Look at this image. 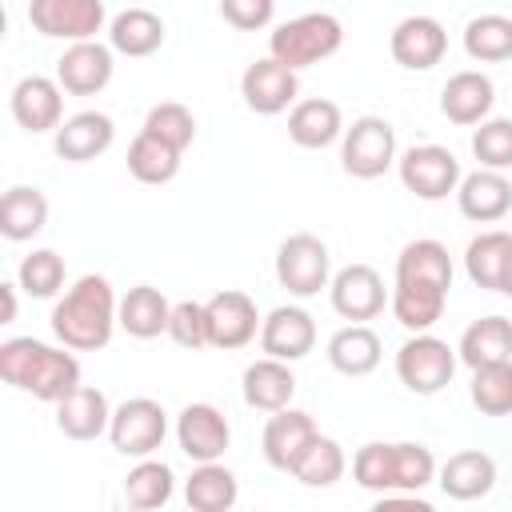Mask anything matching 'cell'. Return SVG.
<instances>
[{
  "label": "cell",
  "mask_w": 512,
  "mask_h": 512,
  "mask_svg": "<svg viewBox=\"0 0 512 512\" xmlns=\"http://www.w3.org/2000/svg\"><path fill=\"white\" fill-rule=\"evenodd\" d=\"M472 152L488 172L512 168V120H484L472 132Z\"/></svg>",
  "instance_id": "cell-43"
},
{
  "label": "cell",
  "mask_w": 512,
  "mask_h": 512,
  "mask_svg": "<svg viewBox=\"0 0 512 512\" xmlns=\"http://www.w3.org/2000/svg\"><path fill=\"white\" fill-rule=\"evenodd\" d=\"M460 360L476 372V368H488V364H504L512 360V320L504 316H484L476 324L464 328L460 336Z\"/></svg>",
  "instance_id": "cell-27"
},
{
  "label": "cell",
  "mask_w": 512,
  "mask_h": 512,
  "mask_svg": "<svg viewBox=\"0 0 512 512\" xmlns=\"http://www.w3.org/2000/svg\"><path fill=\"white\" fill-rule=\"evenodd\" d=\"M168 432V420H164V408L148 396H136V400H124L116 412H112V424H108V436H112V448L124 452V456H140L148 460L160 440Z\"/></svg>",
  "instance_id": "cell-6"
},
{
  "label": "cell",
  "mask_w": 512,
  "mask_h": 512,
  "mask_svg": "<svg viewBox=\"0 0 512 512\" xmlns=\"http://www.w3.org/2000/svg\"><path fill=\"white\" fill-rule=\"evenodd\" d=\"M372 512H436V508L420 496H384L372 504Z\"/></svg>",
  "instance_id": "cell-46"
},
{
  "label": "cell",
  "mask_w": 512,
  "mask_h": 512,
  "mask_svg": "<svg viewBox=\"0 0 512 512\" xmlns=\"http://www.w3.org/2000/svg\"><path fill=\"white\" fill-rule=\"evenodd\" d=\"M44 224H48V200H44L40 188L16 184V188L4 192V200H0V232L8 240H32Z\"/></svg>",
  "instance_id": "cell-29"
},
{
  "label": "cell",
  "mask_w": 512,
  "mask_h": 512,
  "mask_svg": "<svg viewBox=\"0 0 512 512\" xmlns=\"http://www.w3.org/2000/svg\"><path fill=\"white\" fill-rule=\"evenodd\" d=\"M444 48H448V36L432 16H408L392 32V56L404 68H420L424 72V68L440 64Z\"/></svg>",
  "instance_id": "cell-18"
},
{
  "label": "cell",
  "mask_w": 512,
  "mask_h": 512,
  "mask_svg": "<svg viewBox=\"0 0 512 512\" xmlns=\"http://www.w3.org/2000/svg\"><path fill=\"white\" fill-rule=\"evenodd\" d=\"M128 172L140 180V184H168L176 172H180V152L168 148L164 140L140 132L128 148Z\"/></svg>",
  "instance_id": "cell-35"
},
{
  "label": "cell",
  "mask_w": 512,
  "mask_h": 512,
  "mask_svg": "<svg viewBox=\"0 0 512 512\" xmlns=\"http://www.w3.org/2000/svg\"><path fill=\"white\" fill-rule=\"evenodd\" d=\"M108 424H112V412H108V400L100 388L80 384L76 392H68L56 404V428L68 440H96L100 432H108Z\"/></svg>",
  "instance_id": "cell-19"
},
{
  "label": "cell",
  "mask_w": 512,
  "mask_h": 512,
  "mask_svg": "<svg viewBox=\"0 0 512 512\" xmlns=\"http://www.w3.org/2000/svg\"><path fill=\"white\" fill-rule=\"evenodd\" d=\"M500 292H504V296H512V256H508V264H504V276H500Z\"/></svg>",
  "instance_id": "cell-48"
},
{
  "label": "cell",
  "mask_w": 512,
  "mask_h": 512,
  "mask_svg": "<svg viewBox=\"0 0 512 512\" xmlns=\"http://www.w3.org/2000/svg\"><path fill=\"white\" fill-rule=\"evenodd\" d=\"M28 20L44 36L88 44L104 24V4L100 0H32L28 4Z\"/></svg>",
  "instance_id": "cell-9"
},
{
  "label": "cell",
  "mask_w": 512,
  "mask_h": 512,
  "mask_svg": "<svg viewBox=\"0 0 512 512\" xmlns=\"http://www.w3.org/2000/svg\"><path fill=\"white\" fill-rule=\"evenodd\" d=\"M328 364L344 376H364L380 364V336L368 324H348L328 340Z\"/></svg>",
  "instance_id": "cell-30"
},
{
  "label": "cell",
  "mask_w": 512,
  "mask_h": 512,
  "mask_svg": "<svg viewBox=\"0 0 512 512\" xmlns=\"http://www.w3.org/2000/svg\"><path fill=\"white\" fill-rule=\"evenodd\" d=\"M396 280H428L440 288H452V260L440 240H412L396 256Z\"/></svg>",
  "instance_id": "cell-33"
},
{
  "label": "cell",
  "mask_w": 512,
  "mask_h": 512,
  "mask_svg": "<svg viewBox=\"0 0 512 512\" xmlns=\"http://www.w3.org/2000/svg\"><path fill=\"white\" fill-rule=\"evenodd\" d=\"M400 180L420 200H444L460 184V160L440 144H420L400 156Z\"/></svg>",
  "instance_id": "cell-8"
},
{
  "label": "cell",
  "mask_w": 512,
  "mask_h": 512,
  "mask_svg": "<svg viewBox=\"0 0 512 512\" xmlns=\"http://www.w3.org/2000/svg\"><path fill=\"white\" fill-rule=\"evenodd\" d=\"M492 484H496V464L480 448L452 452L444 460V468H440V488L452 500H480V496L492 492Z\"/></svg>",
  "instance_id": "cell-20"
},
{
  "label": "cell",
  "mask_w": 512,
  "mask_h": 512,
  "mask_svg": "<svg viewBox=\"0 0 512 512\" xmlns=\"http://www.w3.org/2000/svg\"><path fill=\"white\" fill-rule=\"evenodd\" d=\"M204 316H208V344L212 348H244L256 336V324H264L256 316L252 296L248 292H236V288L216 292L204 304Z\"/></svg>",
  "instance_id": "cell-10"
},
{
  "label": "cell",
  "mask_w": 512,
  "mask_h": 512,
  "mask_svg": "<svg viewBox=\"0 0 512 512\" xmlns=\"http://www.w3.org/2000/svg\"><path fill=\"white\" fill-rule=\"evenodd\" d=\"M452 372H456V352H452L440 336L420 332V336L404 340L400 352H396V376H400V384H404L408 392H416V396L440 392V388L452 380Z\"/></svg>",
  "instance_id": "cell-4"
},
{
  "label": "cell",
  "mask_w": 512,
  "mask_h": 512,
  "mask_svg": "<svg viewBox=\"0 0 512 512\" xmlns=\"http://www.w3.org/2000/svg\"><path fill=\"white\" fill-rule=\"evenodd\" d=\"M472 404L488 416H508L512 412V360L488 364L472 372Z\"/></svg>",
  "instance_id": "cell-38"
},
{
  "label": "cell",
  "mask_w": 512,
  "mask_h": 512,
  "mask_svg": "<svg viewBox=\"0 0 512 512\" xmlns=\"http://www.w3.org/2000/svg\"><path fill=\"white\" fill-rule=\"evenodd\" d=\"M444 300H448V288H440V284H428V280H396L392 316L420 336V332H428L440 320Z\"/></svg>",
  "instance_id": "cell-25"
},
{
  "label": "cell",
  "mask_w": 512,
  "mask_h": 512,
  "mask_svg": "<svg viewBox=\"0 0 512 512\" xmlns=\"http://www.w3.org/2000/svg\"><path fill=\"white\" fill-rule=\"evenodd\" d=\"M492 108V80L484 72H456L440 88V112L452 124H480Z\"/></svg>",
  "instance_id": "cell-23"
},
{
  "label": "cell",
  "mask_w": 512,
  "mask_h": 512,
  "mask_svg": "<svg viewBox=\"0 0 512 512\" xmlns=\"http://www.w3.org/2000/svg\"><path fill=\"white\" fill-rule=\"evenodd\" d=\"M344 32H340V20L328 16V12H308V16H296L288 24H280L272 36H268V52L272 60H280L284 68H304V64H316L324 56H332L340 48Z\"/></svg>",
  "instance_id": "cell-3"
},
{
  "label": "cell",
  "mask_w": 512,
  "mask_h": 512,
  "mask_svg": "<svg viewBox=\"0 0 512 512\" xmlns=\"http://www.w3.org/2000/svg\"><path fill=\"white\" fill-rule=\"evenodd\" d=\"M0 300H4L0 324H12V320H16V288H12V284H0Z\"/></svg>",
  "instance_id": "cell-47"
},
{
  "label": "cell",
  "mask_w": 512,
  "mask_h": 512,
  "mask_svg": "<svg viewBox=\"0 0 512 512\" xmlns=\"http://www.w3.org/2000/svg\"><path fill=\"white\" fill-rule=\"evenodd\" d=\"M292 392H296V376H292V368L284 360L264 356V360H256V364L244 368V400L252 408H260V412H284L288 400H292Z\"/></svg>",
  "instance_id": "cell-24"
},
{
  "label": "cell",
  "mask_w": 512,
  "mask_h": 512,
  "mask_svg": "<svg viewBox=\"0 0 512 512\" xmlns=\"http://www.w3.org/2000/svg\"><path fill=\"white\" fill-rule=\"evenodd\" d=\"M0 376L12 388L32 392L36 400L60 404L68 392L80 388V360L64 348L40 344L32 336H16L0 344Z\"/></svg>",
  "instance_id": "cell-1"
},
{
  "label": "cell",
  "mask_w": 512,
  "mask_h": 512,
  "mask_svg": "<svg viewBox=\"0 0 512 512\" xmlns=\"http://www.w3.org/2000/svg\"><path fill=\"white\" fill-rule=\"evenodd\" d=\"M312 344H316V324H312V316L304 308H292V304L272 308L264 316V324H260V348L272 360H284V364L300 360V356L312 352Z\"/></svg>",
  "instance_id": "cell-13"
},
{
  "label": "cell",
  "mask_w": 512,
  "mask_h": 512,
  "mask_svg": "<svg viewBox=\"0 0 512 512\" xmlns=\"http://www.w3.org/2000/svg\"><path fill=\"white\" fill-rule=\"evenodd\" d=\"M20 288L28 296H56L64 284V260L52 248H36L32 256L20 260Z\"/></svg>",
  "instance_id": "cell-42"
},
{
  "label": "cell",
  "mask_w": 512,
  "mask_h": 512,
  "mask_svg": "<svg viewBox=\"0 0 512 512\" xmlns=\"http://www.w3.org/2000/svg\"><path fill=\"white\" fill-rule=\"evenodd\" d=\"M112 80V52L96 40L88 44H72L60 60H56V84L72 96H92Z\"/></svg>",
  "instance_id": "cell-16"
},
{
  "label": "cell",
  "mask_w": 512,
  "mask_h": 512,
  "mask_svg": "<svg viewBox=\"0 0 512 512\" xmlns=\"http://www.w3.org/2000/svg\"><path fill=\"white\" fill-rule=\"evenodd\" d=\"M332 308L344 320H372L384 312V280L372 264H348L332 280Z\"/></svg>",
  "instance_id": "cell-12"
},
{
  "label": "cell",
  "mask_w": 512,
  "mask_h": 512,
  "mask_svg": "<svg viewBox=\"0 0 512 512\" xmlns=\"http://www.w3.org/2000/svg\"><path fill=\"white\" fill-rule=\"evenodd\" d=\"M120 328L128 332V336H136V340H152V336H160V332H168V320H172V304L164 300V292L160 288H152V284H136V288H128V296L120 300Z\"/></svg>",
  "instance_id": "cell-26"
},
{
  "label": "cell",
  "mask_w": 512,
  "mask_h": 512,
  "mask_svg": "<svg viewBox=\"0 0 512 512\" xmlns=\"http://www.w3.org/2000/svg\"><path fill=\"white\" fill-rule=\"evenodd\" d=\"M168 336H172L180 348H204V344H208V316H204V304H196V300L172 304Z\"/></svg>",
  "instance_id": "cell-44"
},
{
  "label": "cell",
  "mask_w": 512,
  "mask_h": 512,
  "mask_svg": "<svg viewBox=\"0 0 512 512\" xmlns=\"http://www.w3.org/2000/svg\"><path fill=\"white\" fill-rule=\"evenodd\" d=\"M112 136H116V128H112V120L104 116V112H76V116H68L60 128H56V152L64 156V160H72V164H84V160H92V156H100L108 144H112Z\"/></svg>",
  "instance_id": "cell-22"
},
{
  "label": "cell",
  "mask_w": 512,
  "mask_h": 512,
  "mask_svg": "<svg viewBox=\"0 0 512 512\" xmlns=\"http://www.w3.org/2000/svg\"><path fill=\"white\" fill-rule=\"evenodd\" d=\"M276 280L292 296H316L328 284V248L312 232H292L276 252Z\"/></svg>",
  "instance_id": "cell-7"
},
{
  "label": "cell",
  "mask_w": 512,
  "mask_h": 512,
  "mask_svg": "<svg viewBox=\"0 0 512 512\" xmlns=\"http://www.w3.org/2000/svg\"><path fill=\"white\" fill-rule=\"evenodd\" d=\"M272 12H276L272 0H224L220 4V16L236 28H260L272 20Z\"/></svg>",
  "instance_id": "cell-45"
},
{
  "label": "cell",
  "mask_w": 512,
  "mask_h": 512,
  "mask_svg": "<svg viewBox=\"0 0 512 512\" xmlns=\"http://www.w3.org/2000/svg\"><path fill=\"white\" fill-rule=\"evenodd\" d=\"M340 472H344V452L332 436H316L312 448L304 452V460L292 468V476L308 488H328V484L340 480Z\"/></svg>",
  "instance_id": "cell-39"
},
{
  "label": "cell",
  "mask_w": 512,
  "mask_h": 512,
  "mask_svg": "<svg viewBox=\"0 0 512 512\" xmlns=\"http://www.w3.org/2000/svg\"><path fill=\"white\" fill-rule=\"evenodd\" d=\"M140 132H148V136L164 140L168 148L184 152V148L196 140V120H192V112H188L184 104L164 100V104H156V108L148 112V120H144V128H140Z\"/></svg>",
  "instance_id": "cell-40"
},
{
  "label": "cell",
  "mask_w": 512,
  "mask_h": 512,
  "mask_svg": "<svg viewBox=\"0 0 512 512\" xmlns=\"http://www.w3.org/2000/svg\"><path fill=\"white\" fill-rule=\"evenodd\" d=\"M460 212L476 224H492L500 220L508 208H512V184L504 180V172H488V168H476L472 176L460 180Z\"/></svg>",
  "instance_id": "cell-21"
},
{
  "label": "cell",
  "mask_w": 512,
  "mask_h": 512,
  "mask_svg": "<svg viewBox=\"0 0 512 512\" xmlns=\"http://www.w3.org/2000/svg\"><path fill=\"white\" fill-rule=\"evenodd\" d=\"M508 256H512V236L508 232H480L476 240H468L464 268H468L472 284L500 292V276H504Z\"/></svg>",
  "instance_id": "cell-34"
},
{
  "label": "cell",
  "mask_w": 512,
  "mask_h": 512,
  "mask_svg": "<svg viewBox=\"0 0 512 512\" xmlns=\"http://www.w3.org/2000/svg\"><path fill=\"white\" fill-rule=\"evenodd\" d=\"M176 440H180V448H184L192 460L216 464V460L224 456L232 432H228V420H224L212 404H188V408L180 412V420H176Z\"/></svg>",
  "instance_id": "cell-14"
},
{
  "label": "cell",
  "mask_w": 512,
  "mask_h": 512,
  "mask_svg": "<svg viewBox=\"0 0 512 512\" xmlns=\"http://www.w3.org/2000/svg\"><path fill=\"white\" fill-rule=\"evenodd\" d=\"M352 472L372 492H396V444H364L352 460Z\"/></svg>",
  "instance_id": "cell-41"
},
{
  "label": "cell",
  "mask_w": 512,
  "mask_h": 512,
  "mask_svg": "<svg viewBox=\"0 0 512 512\" xmlns=\"http://www.w3.org/2000/svg\"><path fill=\"white\" fill-rule=\"evenodd\" d=\"M396 156V132L388 120L380 116H360L352 120V128L344 132V148H340V160H344V172L356 176V180H376L388 172Z\"/></svg>",
  "instance_id": "cell-5"
},
{
  "label": "cell",
  "mask_w": 512,
  "mask_h": 512,
  "mask_svg": "<svg viewBox=\"0 0 512 512\" xmlns=\"http://www.w3.org/2000/svg\"><path fill=\"white\" fill-rule=\"evenodd\" d=\"M464 48L472 60H508L512 56V20L500 12L472 16L464 28Z\"/></svg>",
  "instance_id": "cell-37"
},
{
  "label": "cell",
  "mask_w": 512,
  "mask_h": 512,
  "mask_svg": "<svg viewBox=\"0 0 512 512\" xmlns=\"http://www.w3.org/2000/svg\"><path fill=\"white\" fill-rule=\"evenodd\" d=\"M120 304L112 296V284L104 276H80L64 300L52 308V332L64 348L96 352L112 340V328L120 324Z\"/></svg>",
  "instance_id": "cell-2"
},
{
  "label": "cell",
  "mask_w": 512,
  "mask_h": 512,
  "mask_svg": "<svg viewBox=\"0 0 512 512\" xmlns=\"http://www.w3.org/2000/svg\"><path fill=\"white\" fill-rule=\"evenodd\" d=\"M316 436H320V432H316V424H312L308 412L284 408V412H276V416L264 424V460H268L272 468L292 472V468L304 460V452L312 448Z\"/></svg>",
  "instance_id": "cell-15"
},
{
  "label": "cell",
  "mask_w": 512,
  "mask_h": 512,
  "mask_svg": "<svg viewBox=\"0 0 512 512\" xmlns=\"http://www.w3.org/2000/svg\"><path fill=\"white\" fill-rule=\"evenodd\" d=\"M340 108L324 96H312V100H300L292 112H288V136L292 144L300 148H324L340 136Z\"/></svg>",
  "instance_id": "cell-28"
},
{
  "label": "cell",
  "mask_w": 512,
  "mask_h": 512,
  "mask_svg": "<svg viewBox=\"0 0 512 512\" xmlns=\"http://www.w3.org/2000/svg\"><path fill=\"white\" fill-rule=\"evenodd\" d=\"M236 496H240L236 476L224 464H200L184 484V500L192 512H228Z\"/></svg>",
  "instance_id": "cell-31"
},
{
  "label": "cell",
  "mask_w": 512,
  "mask_h": 512,
  "mask_svg": "<svg viewBox=\"0 0 512 512\" xmlns=\"http://www.w3.org/2000/svg\"><path fill=\"white\" fill-rule=\"evenodd\" d=\"M124 496H128L132 512H152V508L168 504V496H172V468L160 464V460H140L124 476Z\"/></svg>",
  "instance_id": "cell-36"
},
{
  "label": "cell",
  "mask_w": 512,
  "mask_h": 512,
  "mask_svg": "<svg viewBox=\"0 0 512 512\" xmlns=\"http://www.w3.org/2000/svg\"><path fill=\"white\" fill-rule=\"evenodd\" d=\"M296 72L292 68H284L280 60H256V64H248L244 68V76H240V92H244V104L252 108V112H260V116H276V112H284L292 100H296Z\"/></svg>",
  "instance_id": "cell-11"
},
{
  "label": "cell",
  "mask_w": 512,
  "mask_h": 512,
  "mask_svg": "<svg viewBox=\"0 0 512 512\" xmlns=\"http://www.w3.org/2000/svg\"><path fill=\"white\" fill-rule=\"evenodd\" d=\"M112 48L124 52V56H148L164 44V24L156 12L148 8H124L116 20H112V32H108Z\"/></svg>",
  "instance_id": "cell-32"
},
{
  "label": "cell",
  "mask_w": 512,
  "mask_h": 512,
  "mask_svg": "<svg viewBox=\"0 0 512 512\" xmlns=\"http://www.w3.org/2000/svg\"><path fill=\"white\" fill-rule=\"evenodd\" d=\"M64 112V100H60V84L48 80V76H24L16 88H12V116L20 128L28 132H48V128H60Z\"/></svg>",
  "instance_id": "cell-17"
}]
</instances>
